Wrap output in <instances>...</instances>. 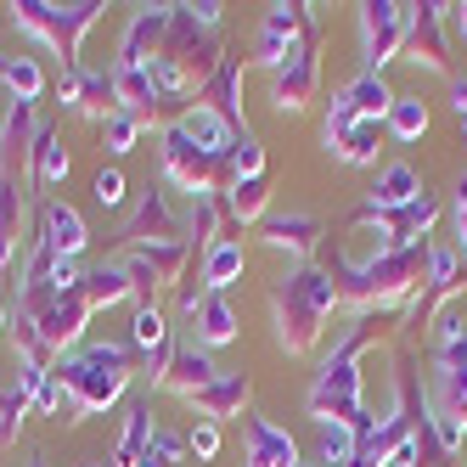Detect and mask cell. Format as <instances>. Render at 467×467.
<instances>
[{
    "mask_svg": "<svg viewBox=\"0 0 467 467\" xmlns=\"http://www.w3.org/2000/svg\"><path fill=\"white\" fill-rule=\"evenodd\" d=\"M389 124H394L400 141H417L422 130H428V113H422V102H411V96H406V102H389Z\"/></svg>",
    "mask_w": 467,
    "mask_h": 467,
    "instance_id": "cell-8",
    "label": "cell"
},
{
    "mask_svg": "<svg viewBox=\"0 0 467 467\" xmlns=\"http://www.w3.org/2000/svg\"><path fill=\"white\" fill-rule=\"evenodd\" d=\"M119 383H124V355L119 349H85L74 366H68V389L79 394V406L85 411H96V406H108V400L119 394Z\"/></svg>",
    "mask_w": 467,
    "mask_h": 467,
    "instance_id": "cell-1",
    "label": "cell"
},
{
    "mask_svg": "<svg viewBox=\"0 0 467 467\" xmlns=\"http://www.w3.org/2000/svg\"><path fill=\"white\" fill-rule=\"evenodd\" d=\"M136 338H141L147 349L163 344V316H158V310H141V316H136Z\"/></svg>",
    "mask_w": 467,
    "mask_h": 467,
    "instance_id": "cell-19",
    "label": "cell"
},
{
    "mask_svg": "<svg viewBox=\"0 0 467 467\" xmlns=\"http://www.w3.org/2000/svg\"><path fill=\"white\" fill-rule=\"evenodd\" d=\"M203 400H209V411H214V417H225V411H231V406L243 400V378H225V383H214Z\"/></svg>",
    "mask_w": 467,
    "mask_h": 467,
    "instance_id": "cell-14",
    "label": "cell"
},
{
    "mask_svg": "<svg viewBox=\"0 0 467 467\" xmlns=\"http://www.w3.org/2000/svg\"><path fill=\"white\" fill-rule=\"evenodd\" d=\"M130 136H136V124H130L124 113H113V124H108V141H113V147L124 152V147H130Z\"/></svg>",
    "mask_w": 467,
    "mask_h": 467,
    "instance_id": "cell-22",
    "label": "cell"
},
{
    "mask_svg": "<svg viewBox=\"0 0 467 467\" xmlns=\"http://www.w3.org/2000/svg\"><path fill=\"white\" fill-rule=\"evenodd\" d=\"M237 271H243V248H237V243L209 248V265H203V282H209V287H225Z\"/></svg>",
    "mask_w": 467,
    "mask_h": 467,
    "instance_id": "cell-6",
    "label": "cell"
},
{
    "mask_svg": "<svg viewBox=\"0 0 467 467\" xmlns=\"http://www.w3.org/2000/svg\"><path fill=\"white\" fill-rule=\"evenodd\" d=\"M231 332H237V321H231V310L220 305V298H209V305H203V338H209V344H225Z\"/></svg>",
    "mask_w": 467,
    "mask_h": 467,
    "instance_id": "cell-12",
    "label": "cell"
},
{
    "mask_svg": "<svg viewBox=\"0 0 467 467\" xmlns=\"http://www.w3.org/2000/svg\"><path fill=\"white\" fill-rule=\"evenodd\" d=\"M40 175H46V181H62V175H68V158H62V147H57L51 136L40 141Z\"/></svg>",
    "mask_w": 467,
    "mask_h": 467,
    "instance_id": "cell-15",
    "label": "cell"
},
{
    "mask_svg": "<svg viewBox=\"0 0 467 467\" xmlns=\"http://www.w3.org/2000/svg\"><path fill=\"white\" fill-rule=\"evenodd\" d=\"M181 136L203 141V152H220V147H225V124H220L209 108H197V113H186V130H181Z\"/></svg>",
    "mask_w": 467,
    "mask_h": 467,
    "instance_id": "cell-7",
    "label": "cell"
},
{
    "mask_svg": "<svg viewBox=\"0 0 467 467\" xmlns=\"http://www.w3.org/2000/svg\"><path fill=\"white\" fill-rule=\"evenodd\" d=\"M141 445H147V411H130V433H124L113 467H141Z\"/></svg>",
    "mask_w": 467,
    "mask_h": 467,
    "instance_id": "cell-11",
    "label": "cell"
},
{
    "mask_svg": "<svg viewBox=\"0 0 467 467\" xmlns=\"http://www.w3.org/2000/svg\"><path fill=\"white\" fill-rule=\"evenodd\" d=\"M400 23H406L400 6H366V57H372V62L389 57V46L400 40Z\"/></svg>",
    "mask_w": 467,
    "mask_h": 467,
    "instance_id": "cell-4",
    "label": "cell"
},
{
    "mask_svg": "<svg viewBox=\"0 0 467 467\" xmlns=\"http://www.w3.org/2000/svg\"><path fill=\"white\" fill-rule=\"evenodd\" d=\"M214 445H220L214 428H197V433H192V451H197V456H214Z\"/></svg>",
    "mask_w": 467,
    "mask_h": 467,
    "instance_id": "cell-23",
    "label": "cell"
},
{
    "mask_svg": "<svg viewBox=\"0 0 467 467\" xmlns=\"http://www.w3.org/2000/svg\"><path fill=\"white\" fill-rule=\"evenodd\" d=\"M349 445H355V428L321 417V456H327V467H344L349 462Z\"/></svg>",
    "mask_w": 467,
    "mask_h": 467,
    "instance_id": "cell-5",
    "label": "cell"
},
{
    "mask_svg": "<svg viewBox=\"0 0 467 467\" xmlns=\"http://www.w3.org/2000/svg\"><path fill=\"white\" fill-rule=\"evenodd\" d=\"M6 79H12V90L23 96V102L40 90V74H35V62H28V57H12V62H6Z\"/></svg>",
    "mask_w": 467,
    "mask_h": 467,
    "instance_id": "cell-13",
    "label": "cell"
},
{
    "mask_svg": "<svg viewBox=\"0 0 467 467\" xmlns=\"http://www.w3.org/2000/svg\"><path fill=\"white\" fill-rule=\"evenodd\" d=\"M451 271H456V259H451V254H433V276L451 282Z\"/></svg>",
    "mask_w": 467,
    "mask_h": 467,
    "instance_id": "cell-24",
    "label": "cell"
},
{
    "mask_svg": "<svg viewBox=\"0 0 467 467\" xmlns=\"http://www.w3.org/2000/svg\"><path fill=\"white\" fill-rule=\"evenodd\" d=\"M349 108H355L360 119L383 113V108H389V90H383V79H378V74H366V79H360V85L349 90Z\"/></svg>",
    "mask_w": 467,
    "mask_h": 467,
    "instance_id": "cell-9",
    "label": "cell"
},
{
    "mask_svg": "<svg viewBox=\"0 0 467 467\" xmlns=\"http://www.w3.org/2000/svg\"><path fill=\"white\" fill-rule=\"evenodd\" d=\"M96 203H102V209L124 203V181H119L113 170H102V175H96Z\"/></svg>",
    "mask_w": 467,
    "mask_h": 467,
    "instance_id": "cell-18",
    "label": "cell"
},
{
    "mask_svg": "<svg viewBox=\"0 0 467 467\" xmlns=\"http://www.w3.org/2000/svg\"><path fill=\"white\" fill-rule=\"evenodd\" d=\"M35 467H40V462H35Z\"/></svg>",
    "mask_w": 467,
    "mask_h": 467,
    "instance_id": "cell-26",
    "label": "cell"
},
{
    "mask_svg": "<svg viewBox=\"0 0 467 467\" xmlns=\"http://www.w3.org/2000/svg\"><path fill=\"white\" fill-rule=\"evenodd\" d=\"M46 231H51L46 248L62 254V259H74V254L85 248V225H79V214H74L68 203H51V209H46Z\"/></svg>",
    "mask_w": 467,
    "mask_h": 467,
    "instance_id": "cell-3",
    "label": "cell"
},
{
    "mask_svg": "<svg viewBox=\"0 0 467 467\" xmlns=\"http://www.w3.org/2000/svg\"><path fill=\"white\" fill-rule=\"evenodd\" d=\"M265 203V186L259 181H237V214H259Z\"/></svg>",
    "mask_w": 467,
    "mask_h": 467,
    "instance_id": "cell-20",
    "label": "cell"
},
{
    "mask_svg": "<svg viewBox=\"0 0 467 467\" xmlns=\"http://www.w3.org/2000/svg\"><path fill=\"white\" fill-rule=\"evenodd\" d=\"M237 175L259 181V147H254V141H243V147H237Z\"/></svg>",
    "mask_w": 467,
    "mask_h": 467,
    "instance_id": "cell-21",
    "label": "cell"
},
{
    "mask_svg": "<svg viewBox=\"0 0 467 467\" xmlns=\"http://www.w3.org/2000/svg\"><path fill=\"white\" fill-rule=\"evenodd\" d=\"M271 231H276V243H293V248H310V231H316V225H310V220H276Z\"/></svg>",
    "mask_w": 467,
    "mask_h": 467,
    "instance_id": "cell-16",
    "label": "cell"
},
{
    "mask_svg": "<svg viewBox=\"0 0 467 467\" xmlns=\"http://www.w3.org/2000/svg\"><path fill=\"white\" fill-rule=\"evenodd\" d=\"M411 192H417V175L406 170V163H394V170L383 175V192H378V203H406V209H411V203H417Z\"/></svg>",
    "mask_w": 467,
    "mask_h": 467,
    "instance_id": "cell-10",
    "label": "cell"
},
{
    "mask_svg": "<svg viewBox=\"0 0 467 467\" xmlns=\"http://www.w3.org/2000/svg\"><path fill=\"white\" fill-rule=\"evenodd\" d=\"M0 321H6V310H0Z\"/></svg>",
    "mask_w": 467,
    "mask_h": 467,
    "instance_id": "cell-25",
    "label": "cell"
},
{
    "mask_svg": "<svg viewBox=\"0 0 467 467\" xmlns=\"http://www.w3.org/2000/svg\"><path fill=\"white\" fill-rule=\"evenodd\" d=\"M248 467H298V451L271 422H248Z\"/></svg>",
    "mask_w": 467,
    "mask_h": 467,
    "instance_id": "cell-2",
    "label": "cell"
},
{
    "mask_svg": "<svg viewBox=\"0 0 467 467\" xmlns=\"http://www.w3.org/2000/svg\"><path fill=\"white\" fill-rule=\"evenodd\" d=\"M214 378V366H209V355H181V383H197L203 389Z\"/></svg>",
    "mask_w": 467,
    "mask_h": 467,
    "instance_id": "cell-17",
    "label": "cell"
}]
</instances>
